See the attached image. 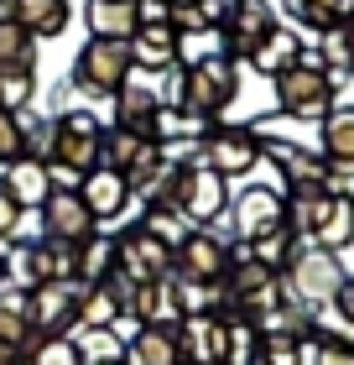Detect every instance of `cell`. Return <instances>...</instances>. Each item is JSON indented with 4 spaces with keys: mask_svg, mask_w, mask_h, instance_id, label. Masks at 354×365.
I'll return each instance as SVG.
<instances>
[{
    "mask_svg": "<svg viewBox=\"0 0 354 365\" xmlns=\"http://www.w3.org/2000/svg\"><path fill=\"white\" fill-rule=\"evenodd\" d=\"M234 235L240 240H261L271 230L286 225V193L281 188H266V182H250V188L234 198Z\"/></svg>",
    "mask_w": 354,
    "mask_h": 365,
    "instance_id": "10",
    "label": "cell"
},
{
    "mask_svg": "<svg viewBox=\"0 0 354 365\" xmlns=\"http://www.w3.org/2000/svg\"><path fill=\"white\" fill-rule=\"evenodd\" d=\"M276 277H281V297H286V303H297V308H323V303L339 297V287H344L349 272H344L339 251L313 245V251H297Z\"/></svg>",
    "mask_w": 354,
    "mask_h": 365,
    "instance_id": "3",
    "label": "cell"
},
{
    "mask_svg": "<svg viewBox=\"0 0 354 365\" xmlns=\"http://www.w3.org/2000/svg\"><path fill=\"white\" fill-rule=\"evenodd\" d=\"M234 94H240V68H234L229 53H204L188 63V110L214 120V115H224L234 105Z\"/></svg>",
    "mask_w": 354,
    "mask_h": 365,
    "instance_id": "5",
    "label": "cell"
},
{
    "mask_svg": "<svg viewBox=\"0 0 354 365\" xmlns=\"http://www.w3.org/2000/svg\"><path fill=\"white\" fill-rule=\"evenodd\" d=\"M308 240L323 245V251H349V245H354V198L344 188H328L323 214H318V225H313Z\"/></svg>",
    "mask_w": 354,
    "mask_h": 365,
    "instance_id": "20",
    "label": "cell"
},
{
    "mask_svg": "<svg viewBox=\"0 0 354 365\" xmlns=\"http://www.w3.org/2000/svg\"><path fill=\"white\" fill-rule=\"evenodd\" d=\"M120 313L125 308L115 303V292L105 287V282H89V287H83V297H78V324L83 329H110Z\"/></svg>",
    "mask_w": 354,
    "mask_h": 365,
    "instance_id": "32",
    "label": "cell"
},
{
    "mask_svg": "<svg viewBox=\"0 0 354 365\" xmlns=\"http://www.w3.org/2000/svg\"><path fill=\"white\" fill-rule=\"evenodd\" d=\"M151 146V136H136V130H120V125H110L105 136H99V168H110V173H130L136 168V157Z\"/></svg>",
    "mask_w": 354,
    "mask_h": 365,
    "instance_id": "28",
    "label": "cell"
},
{
    "mask_svg": "<svg viewBox=\"0 0 354 365\" xmlns=\"http://www.w3.org/2000/svg\"><path fill=\"white\" fill-rule=\"evenodd\" d=\"M224 209H229V188H224V178L193 162V173H188V193H182V220H193V225H214Z\"/></svg>",
    "mask_w": 354,
    "mask_h": 365,
    "instance_id": "18",
    "label": "cell"
},
{
    "mask_svg": "<svg viewBox=\"0 0 354 365\" xmlns=\"http://www.w3.org/2000/svg\"><path fill=\"white\" fill-rule=\"evenodd\" d=\"M115 267H120V245H115L110 235L83 240V251H78V277H83V282H105Z\"/></svg>",
    "mask_w": 354,
    "mask_h": 365,
    "instance_id": "34",
    "label": "cell"
},
{
    "mask_svg": "<svg viewBox=\"0 0 354 365\" xmlns=\"http://www.w3.org/2000/svg\"><path fill=\"white\" fill-rule=\"evenodd\" d=\"M219 31H224V53L250 63V58H256V47L276 31V16H271V6H266V0H229Z\"/></svg>",
    "mask_w": 354,
    "mask_h": 365,
    "instance_id": "8",
    "label": "cell"
},
{
    "mask_svg": "<svg viewBox=\"0 0 354 365\" xmlns=\"http://www.w3.org/2000/svg\"><path fill=\"white\" fill-rule=\"evenodd\" d=\"M89 282H37L31 287V324L42 339H58L63 329L78 324V297Z\"/></svg>",
    "mask_w": 354,
    "mask_h": 365,
    "instance_id": "9",
    "label": "cell"
},
{
    "mask_svg": "<svg viewBox=\"0 0 354 365\" xmlns=\"http://www.w3.org/2000/svg\"><path fill=\"white\" fill-rule=\"evenodd\" d=\"M6 193L16 198V209H42L53 193V168L42 157H16L6 168Z\"/></svg>",
    "mask_w": 354,
    "mask_h": 365,
    "instance_id": "22",
    "label": "cell"
},
{
    "mask_svg": "<svg viewBox=\"0 0 354 365\" xmlns=\"http://www.w3.org/2000/svg\"><path fill=\"white\" fill-rule=\"evenodd\" d=\"M130 58H136V68H172L182 63V31L172 21H157V26H136V37H130Z\"/></svg>",
    "mask_w": 354,
    "mask_h": 365,
    "instance_id": "17",
    "label": "cell"
},
{
    "mask_svg": "<svg viewBox=\"0 0 354 365\" xmlns=\"http://www.w3.org/2000/svg\"><path fill=\"white\" fill-rule=\"evenodd\" d=\"M130 313L141 324H162V329H177L182 324V297H177V277H157V282H141L136 297H130Z\"/></svg>",
    "mask_w": 354,
    "mask_h": 365,
    "instance_id": "19",
    "label": "cell"
},
{
    "mask_svg": "<svg viewBox=\"0 0 354 365\" xmlns=\"http://www.w3.org/2000/svg\"><path fill=\"white\" fill-rule=\"evenodd\" d=\"M0 68H37V37H26L11 16H0Z\"/></svg>",
    "mask_w": 354,
    "mask_h": 365,
    "instance_id": "33",
    "label": "cell"
},
{
    "mask_svg": "<svg viewBox=\"0 0 354 365\" xmlns=\"http://www.w3.org/2000/svg\"><path fill=\"white\" fill-rule=\"evenodd\" d=\"M281 11L292 16L297 31H313V37H323V31H333L344 21V0H281Z\"/></svg>",
    "mask_w": 354,
    "mask_h": 365,
    "instance_id": "27",
    "label": "cell"
},
{
    "mask_svg": "<svg viewBox=\"0 0 354 365\" xmlns=\"http://www.w3.org/2000/svg\"><path fill=\"white\" fill-rule=\"evenodd\" d=\"M256 162H261V136L245 125H219L198 136V168H209L219 178H245L256 173Z\"/></svg>",
    "mask_w": 354,
    "mask_h": 365,
    "instance_id": "6",
    "label": "cell"
},
{
    "mask_svg": "<svg viewBox=\"0 0 354 365\" xmlns=\"http://www.w3.org/2000/svg\"><path fill=\"white\" fill-rule=\"evenodd\" d=\"M157 105L162 110H188V63H172V68L157 73Z\"/></svg>",
    "mask_w": 354,
    "mask_h": 365,
    "instance_id": "36",
    "label": "cell"
},
{
    "mask_svg": "<svg viewBox=\"0 0 354 365\" xmlns=\"http://www.w3.org/2000/svg\"><path fill=\"white\" fill-rule=\"evenodd\" d=\"M89 37H115V42H130L141 26L136 16V0H89Z\"/></svg>",
    "mask_w": 354,
    "mask_h": 365,
    "instance_id": "24",
    "label": "cell"
},
{
    "mask_svg": "<svg viewBox=\"0 0 354 365\" xmlns=\"http://www.w3.org/2000/svg\"><path fill=\"white\" fill-rule=\"evenodd\" d=\"M37 94V68H0V110H26Z\"/></svg>",
    "mask_w": 354,
    "mask_h": 365,
    "instance_id": "35",
    "label": "cell"
},
{
    "mask_svg": "<svg viewBox=\"0 0 354 365\" xmlns=\"http://www.w3.org/2000/svg\"><path fill=\"white\" fill-rule=\"evenodd\" d=\"M16 220H21V209H16V198L6 193V178H0V240H11Z\"/></svg>",
    "mask_w": 354,
    "mask_h": 365,
    "instance_id": "40",
    "label": "cell"
},
{
    "mask_svg": "<svg viewBox=\"0 0 354 365\" xmlns=\"http://www.w3.org/2000/svg\"><path fill=\"white\" fill-rule=\"evenodd\" d=\"M157 240H167V245H177L182 235H188V225H182V214L177 209H146V220H141Z\"/></svg>",
    "mask_w": 354,
    "mask_h": 365,
    "instance_id": "37",
    "label": "cell"
},
{
    "mask_svg": "<svg viewBox=\"0 0 354 365\" xmlns=\"http://www.w3.org/2000/svg\"><path fill=\"white\" fill-rule=\"evenodd\" d=\"M0 16H11L16 26L26 31V37H63L68 31V21H73V11H68V0H0Z\"/></svg>",
    "mask_w": 354,
    "mask_h": 365,
    "instance_id": "15",
    "label": "cell"
},
{
    "mask_svg": "<svg viewBox=\"0 0 354 365\" xmlns=\"http://www.w3.org/2000/svg\"><path fill=\"white\" fill-rule=\"evenodd\" d=\"M120 245V272H130L136 282H157V277H172V245L157 240L151 230H130V235L115 240Z\"/></svg>",
    "mask_w": 354,
    "mask_h": 365,
    "instance_id": "14",
    "label": "cell"
},
{
    "mask_svg": "<svg viewBox=\"0 0 354 365\" xmlns=\"http://www.w3.org/2000/svg\"><path fill=\"white\" fill-rule=\"evenodd\" d=\"M261 157H271L281 168V182L292 193H323V188H333V168H328L323 152H308V146H266V136H261Z\"/></svg>",
    "mask_w": 354,
    "mask_h": 365,
    "instance_id": "11",
    "label": "cell"
},
{
    "mask_svg": "<svg viewBox=\"0 0 354 365\" xmlns=\"http://www.w3.org/2000/svg\"><path fill=\"white\" fill-rule=\"evenodd\" d=\"M177 329H162V324H146L136 339L125 344V365H177Z\"/></svg>",
    "mask_w": 354,
    "mask_h": 365,
    "instance_id": "25",
    "label": "cell"
},
{
    "mask_svg": "<svg viewBox=\"0 0 354 365\" xmlns=\"http://www.w3.org/2000/svg\"><path fill=\"white\" fill-rule=\"evenodd\" d=\"M339 99V78L323 68L318 47H302L292 68L276 73V110L292 115V120H323Z\"/></svg>",
    "mask_w": 354,
    "mask_h": 365,
    "instance_id": "1",
    "label": "cell"
},
{
    "mask_svg": "<svg viewBox=\"0 0 354 365\" xmlns=\"http://www.w3.org/2000/svg\"><path fill=\"white\" fill-rule=\"evenodd\" d=\"M99 136H105V125L94 120V110H63L53 120V157H47L53 188H78V178L99 168Z\"/></svg>",
    "mask_w": 354,
    "mask_h": 365,
    "instance_id": "2",
    "label": "cell"
},
{
    "mask_svg": "<svg viewBox=\"0 0 354 365\" xmlns=\"http://www.w3.org/2000/svg\"><path fill=\"white\" fill-rule=\"evenodd\" d=\"M177 350L193 365H224L229 360V324L214 313H188L177 324Z\"/></svg>",
    "mask_w": 354,
    "mask_h": 365,
    "instance_id": "13",
    "label": "cell"
},
{
    "mask_svg": "<svg viewBox=\"0 0 354 365\" xmlns=\"http://www.w3.org/2000/svg\"><path fill=\"white\" fill-rule=\"evenodd\" d=\"M0 365H21V360H16V350H11V344H0Z\"/></svg>",
    "mask_w": 354,
    "mask_h": 365,
    "instance_id": "44",
    "label": "cell"
},
{
    "mask_svg": "<svg viewBox=\"0 0 354 365\" xmlns=\"http://www.w3.org/2000/svg\"><path fill=\"white\" fill-rule=\"evenodd\" d=\"M344 42H349V58H354V16H344Z\"/></svg>",
    "mask_w": 354,
    "mask_h": 365,
    "instance_id": "43",
    "label": "cell"
},
{
    "mask_svg": "<svg viewBox=\"0 0 354 365\" xmlns=\"http://www.w3.org/2000/svg\"><path fill=\"white\" fill-rule=\"evenodd\" d=\"M16 157H26V146H21V115L0 110V168H11Z\"/></svg>",
    "mask_w": 354,
    "mask_h": 365,
    "instance_id": "38",
    "label": "cell"
},
{
    "mask_svg": "<svg viewBox=\"0 0 354 365\" xmlns=\"http://www.w3.org/2000/svg\"><path fill=\"white\" fill-rule=\"evenodd\" d=\"M177 365H193V360H177Z\"/></svg>",
    "mask_w": 354,
    "mask_h": 365,
    "instance_id": "46",
    "label": "cell"
},
{
    "mask_svg": "<svg viewBox=\"0 0 354 365\" xmlns=\"http://www.w3.org/2000/svg\"><path fill=\"white\" fill-rule=\"evenodd\" d=\"M333 303H339V319L354 324V277H344V287H339V297H333Z\"/></svg>",
    "mask_w": 354,
    "mask_h": 365,
    "instance_id": "41",
    "label": "cell"
},
{
    "mask_svg": "<svg viewBox=\"0 0 354 365\" xmlns=\"http://www.w3.org/2000/svg\"><path fill=\"white\" fill-rule=\"evenodd\" d=\"M37 324H31V292L26 287H0V344L26 350Z\"/></svg>",
    "mask_w": 354,
    "mask_h": 365,
    "instance_id": "23",
    "label": "cell"
},
{
    "mask_svg": "<svg viewBox=\"0 0 354 365\" xmlns=\"http://www.w3.org/2000/svg\"><path fill=\"white\" fill-rule=\"evenodd\" d=\"M323 130H318V152L328 157V168H333V178L339 173H354V105H333L323 120H318Z\"/></svg>",
    "mask_w": 354,
    "mask_h": 365,
    "instance_id": "21",
    "label": "cell"
},
{
    "mask_svg": "<svg viewBox=\"0 0 354 365\" xmlns=\"http://www.w3.org/2000/svg\"><path fill=\"white\" fill-rule=\"evenodd\" d=\"M188 173H193V162H162V173L151 178V188L141 193V198H146V209H177V214H182Z\"/></svg>",
    "mask_w": 354,
    "mask_h": 365,
    "instance_id": "29",
    "label": "cell"
},
{
    "mask_svg": "<svg viewBox=\"0 0 354 365\" xmlns=\"http://www.w3.org/2000/svg\"><path fill=\"white\" fill-rule=\"evenodd\" d=\"M157 115H162V105H157V94H151V89L125 84L120 94H115V125H120V130L151 136V130H157Z\"/></svg>",
    "mask_w": 354,
    "mask_h": 365,
    "instance_id": "26",
    "label": "cell"
},
{
    "mask_svg": "<svg viewBox=\"0 0 354 365\" xmlns=\"http://www.w3.org/2000/svg\"><path fill=\"white\" fill-rule=\"evenodd\" d=\"M229 272V245L214 230H188L172 245V277L177 282H224Z\"/></svg>",
    "mask_w": 354,
    "mask_h": 365,
    "instance_id": "7",
    "label": "cell"
},
{
    "mask_svg": "<svg viewBox=\"0 0 354 365\" xmlns=\"http://www.w3.org/2000/svg\"><path fill=\"white\" fill-rule=\"evenodd\" d=\"M73 350L83 365H115V360H125V344L115 339V329H83L73 324Z\"/></svg>",
    "mask_w": 354,
    "mask_h": 365,
    "instance_id": "31",
    "label": "cell"
},
{
    "mask_svg": "<svg viewBox=\"0 0 354 365\" xmlns=\"http://www.w3.org/2000/svg\"><path fill=\"white\" fill-rule=\"evenodd\" d=\"M130 68H136V58H130V42L89 37V42L78 47V58H73L68 89H78V94H120V89L130 84Z\"/></svg>",
    "mask_w": 354,
    "mask_h": 365,
    "instance_id": "4",
    "label": "cell"
},
{
    "mask_svg": "<svg viewBox=\"0 0 354 365\" xmlns=\"http://www.w3.org/2000/svg\"><path fill=\"white\" fill-rule=\"evenodd\" d=\"M0 287H6V251H0Z\"/></svg>",
    "mask_w": 354,
    "mask_h": 365,
    "instance_id": "45",
    "label": "cell"
},
{
    "mask_svg": "<svg viewBox=\"0 0 354 365\" xmlns=\"http://www.w3.org/2000/svg\"><path fill=\"white\" fill-rule=\"evenodd\" d=\"M297 53H302V42H297V31H286V26H276L271 37H266L261 47H256V58H250V68L256 73H281V68H292L297 63Z\"/></svg>",
    "mask_w": 354,
    "mask_h": 365,
    "instance_id": "30",
    "label": "cell"
},
{
    "mask_svg": "<svg viewBox=\"0 0 354 365\" xmlns=\"http://www.w3.org/2000/svg\"><path fill=\"white\" fill-rule=\"evenodd\" d=\"M115 365H125V360H115Z\"/></svg>",
    "mask_w": 354,
    "mask_h": 365,
    "instance_id": "47",
    "label": "cell"
},
{
    "mask_svg": "<svg viewBox=\"0 0 354 365\" xmlns=\"http://www.w3.org/2000/svg\"><path fill=\"white\" fill-rule=\"evenodd\" d=\"M78 198L89 204V214L99 225L105 220H120L125 204H130V182L120 173H110V168H94V173H83L78 178Z\"/></svg>",
    "mask_w": 354,
    "mask_h": 365,
    "instance_id": "16",
    "label": "cell"
},
{
    "mask_svg": "<svg viewBox=\"0 0 354 365\" xmlns=\"http://www.w3.org/2000/svg\"><path fill=\"white\" fill-rule=\"evenodd\" d=\"M42 225H47V240H68V245H83V240L99 235V220L78 198V188H53V193H47Z\"/></svg>",
    "mask_w": 354,
    "mask_h": 365,
    "instance_id": "12",
    "label": "cell"
},
{
    "mask_svg": "<svg viewBox=\"0 0 354 365\" xmlns=\"http://www.w3.org/2000/svg\"><path fill=\"white\" fill-rule=\"evenodd\" d=\"M31 365H83L78 360V350H73V339H42L37 350H31Z\"/></svg>",
    "mask_w": 354,
    "mask_h": 365,
    "instance_id": "39",
    "label": "cell"
},
{
    "mask_svg": "<svg viewBox=\"0 0 354 365\" xmlns=\"http://www.w3.org/2000/svg\"><path fill=\"white\" fill-rule=\"evenodd\" d=\"M318 365H354V350L349 344H323V360Z\"/></svg>",
    "mask_w": 354,
    "mask_h": 365,
    "instance_id": "42",
    "label": "cell"
}]
</instances>
